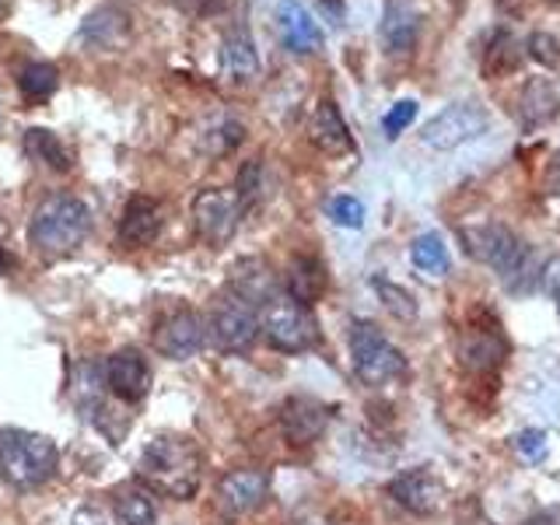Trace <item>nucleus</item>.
<instances>
[{"mask_svg": "<svg viewBox=\"0 0 560 525\" xmlns=\"http://www.w3.org/2000/svg\"><path fill=\"white\" fill-rule=\"evenodd\" d=\"M487 130V113L477 102H455L445 113H438L424 130H420V140L434 151H452L466 144V140L480 137Z\"/></svg>", "mask_w": 560, "mask_h": 525, "instance_id": "obj_10", "label": "nucleus"}, {"mask_svg": "<svg viewBox=\"0 0 560 525\" xmlns=\"http://www.w3.org/2000/svg\"><path fill=\"white\" fill-rule=\"evenodd\" d=\"M60 88V74H57V67L52 63H25L22 67V74H18V92H22L25 102L32 105H39L46 98H52V92Z\"/></svg>", "mask_w": 560, "mask_h": 525, "instance_id": "obj_28", "label": "nucleus"}, {"mask_svg": "<svg viewBox=\"0 0 560 525\" xmlns=\"http://www.w3.org/2000/svg\"><path fill=\"white\" fill-rule=\"evenodd\" d=\"M522 63V49L508 32H498L494 39L487 46V57H483V74L487 78H501V74H512V70Z\"/></svg>", "mask_w": 560, "mask_h": 525, "instance_id": "obj_29", "label": "nucleus"}, {"mask_svg": "<svg viewBox=\"0 0 560 525\" xmlns=\"http://www.w3.org/2000/svg\"><path fill=\"white\" fill-rule=\"evenodd\" d=\"M113 518L116 525H154L158 508L144 483H127L113 494Z\"/></svg>", "mask_w": 560, "mask_h": 525, "instance_id": "obj_25", "label": "nucleus"}, {"mask_svg": "<svg viewBox=\"0 0 560 525\" xmlns=\"http://www.w3.org/2000/svg\"><path fill=\"white\" fill-rule=\"evenodd\" d=\"M372 284H375V291L382 298V305L389 308L399 323H413L417 319V298L407 288H399V284H393V280H385V277H375Z\"/></svg>", "mask_w": 560, "mask_h": 525, "instance_id": "obj_30", "label": "nucleus"}, {"mask_svg": "<svg viewBox=\"0 0 560 525\" xmlns=\"http://www.w3.org/2000/svg\"><path fill=\"white\" fill-rule=\"evenodd\" d=\"M210 337H214V343L224 350V354H245L259 337V312L249 302H242V298L228 294L214 308Z\"/></svg>", "mask_w": 560, "mask_h": 525, "instance_id": "obj_11", "label": "nucleus"}, {"mask_svg": "<svg viewBox=\"0 0 560 525\" xmlns=\"http://www.w3.org/2000/svg\"><path fill=\"white\" fill-rule=\"evenodd\" d=\"M242 137H245L242 122H235V119H221L218 127L210 130L203 140H207V151H210V154H228V151H235V148L242 144Z\"/></svg>", "mask_w": 560, "mask_h": 525, "instance_id": "obj_32", "label": "nucleus"}, {"mask_svg": "<svg viewBox=\"0 0 560 525\" xmlns=\"http://www.w3.org/2000/svg\"><path fill=\"white\" fill-rule=\"evenodd\" d=\"M326 424H329V413L323 402L312 396H291L284 407H280V434H284L288 445L294 448L319 442Z\"/></svg>", "mask_w": 560, "mask_h": 525, "instance_id": "obj_14", "label": "nucleus"}, {"mask_svg": "<svg viewBox=\"0 0 560 525\" xmlns=\"http://www.w3.org/2000/svg\"><path fill=\"white\" fill-rule=\"evenodd\" d=\"M308 140L329 158H340V154L354 151V137H350L347 122H343V116L337 109V102L323 98L319 105H315V113L308 119Z\"/></svg>", "mask_w": 560, "mask_h": 525, "instance_id": "obj_19", "label": "nucleus"}, {"mask_svg": "<svg viewBox=\"0 0 560 525\" xmlns=\"http://www.w3.org/2000/svg\"><path fill=\"white\" fill-rule=\"evenodd\" d=\"M207 332H210V326L203 323L200 312L175 308L165 315V319H158L151 343H154L158 354H165L172 361H186V358H197L203 350Z\"/></svg>", "mask_w": 560, "mask_h": 525, "instance_id": "obj_8", "label": "nucleus"}, {"mask_svg": "<svg viewBox=\"0 0 560 525\" xmlns=\"http://www.w3.org/2000/svg\"><path fill=\"white\" fill-rule=\"evenodd\" d=\"M224 8V0H197V11L210 14V11H221Z\"/></svg>", "mask_w": 560, "mask_h": 525, "instance_id": "obj_39", "label": "nucleus"}, {"mask_svg": "<svg viewBox=\"0 0 560 525\" xmlns=\"http://www.w3.org/2000/svg\"><path fill=\"white\" fill-rule=\"evenodd\" d=\"M529 49H533V57L539 63H550V67L560 63V43L553 39V35H547V32H536L533 39H529Z\"/></svg>", "mask_w": 560, "mask_h": 525, "instance_id": "obj_36", "label": "nucleus"}, {"mask_svg": "<svg viewBox=\"0 0 560 525\" xmlns=\"http://www.w3.org/2000/svg\"><path fill=\"white\" fill-rule=\"evenodd\" d=\"M242 214H245V207L238 200V192L224 186L200 189L197 200H192V228H197V235L210 249H221V245L235 238Z\"/></svg>", "mask_w": 560, "mask_h": 525, "instance_id": "obj_6", "label": "nucleus"}, {"mask_svg": "<svg viewBox=\"0 0 560 525\" xmlns=\"http://www.w3.org/2000/svg\"><path fill=\"white\" fill-rule=\"evenodd\" d=\"M81 39H88L92 46L98 49H116L130 39V14L116 8V4H105L98 8L95 14H88L84 18V25H81Z\"/></svg>", "mask_w": 560, "mask_h": 525, "instance_id": "obj_21", "label": "nucleus"}, {"mask_svg": "<svg viewBox=\"0 0 560 525\" xmlns=\"http://www.w3.org/2000/svg\"><path fill=\"white\" fill-rule=\"evenodd\" d=\"M235 192H238V200H242L245 210L259 203V192H262V162H259V158H253V162L242 165Z\"/></svg>", "mask_w": 560, "mask_h": 525, "instance_id": "obj_31", "label": "nucleus"}, {"mask_svg": "<svg viewBox=\"0 0 560 525\" xmlns=\"http://www.w3.org/2000/svg\"><path fill=\"white\" fill-rule=\"evenodd\" d=\"M413 119H417V102L413 98H399L393 109L382 116V130H385V137H389V140H396Z\"/></svg>", "mask_w": 560, "mask_h": 525, "instance_id": "obj_33", "label": "nucleus"}, {"mask_svg": "<svg viewBox=\"0 0 560 525\" xmlns=\"http://www.w3.org/2000/svg\"><path fill=\"white\" fill-rule=\"evenodd\" d=\"M515 452L522 455L525 463H539L542 455H547V434L539 428H525L515 434Z\"/></svg>", "mask_w": 560, "mask_h": 525, "instance_id": "obj_35", "label": "nucleus"}, {"mask_svg": "<svg viewBox=\"0 0 560 525\" xmlns=\"http://www.w3.org/2000/svg\"><path fill=\"white\" fill-rule=\"evenodd\" d=\"M542 288H547L550 302H553V308L560 315V256H553L547 267H542Z\"/></svg>", "mask_w": 560, "mask_h": 525, "instance_id": "obj_37", "label": "nucleus"}, {"mask_svg": "<svg viewBox=\"0 0 560 525\" xmlns=\"http://www.w3.org/2000/svg\"><path fill=\"white\" fill-rule=\"evenodd\" d=\"M350 364H354V375L364 385H372V389L389 385L396 378H407L410 372L402 350L393 347V340L368 319L350 323Z\"/></svg>", "mask_w": 560, "mask_h": 525, "instance_id": "obj_4", "label": "nucleus"}, {"mask_svg": "<svg viewBox=\"0 0 560 525\" xmlns=\"http://www.w3.org/2000/svg\"><path fill=\"white\" fill-rule=\"evenodd\" d=\"M11 262H14V259H11L8 253H0V273H4V270L11 267Z\"/></svg>", "mask_w": 560, "mask_h": 525, "instance_id": "obj_40", "label": "nucleus"}, {"mask_svg": "<svg viewBox=\"0 0 560 525\" xmlns=\"http://www.w3.org/2000/svg\"><path fill=\"white\" fill-rule=\"evenodd\" d=\"M329 218L340 228H361L364 224V203L358 197H332L329 200Z\"/></svg>", "mask_w": 560, "mask_h": 525, "instance_id": "obj_34", "label": "nucleus"}, {"mask_svg": "<svg viewBox=\"0 0 560 525\" xmlns=\"http://www.w3.org/2000/svg\"><path fill=\"white\" fill-rule=\"evenodd\" d=\"M0 122H4V105H0Z\"/></svg>", "mask_w": 560, "mask_h": 525, "instance_id": "obj_41", "label": "nucleus"}, {"mask_svg": "<svg viewBox=\"0 0 560 525\" xmlns=\"http://www.w3.org/2000/svg\"><path fill=\"white\" fill-rule=\"evenodd\" d=\"M389 498L410 515H434L445 504V487L428 466H417L389 480Z\"/></svg>", "mask_w": 560, "mask_h": 525, "instance_id": "obj_12", "label": "nucleus"}, {"mask_svg": "<svg viewBox=\"0 0 560 525\" xmlns=\"http://www.w3.org/2000/svg\"><path fill=\"white\" fill-rule=\"evenodd\" d=\"M267 498H270V472L253 469V466L224 472L214 487V508L224 518L253 515Z\"/></svg>", "mask_w": 560, "mask_h": 525, "instance_id": "obj_9", "label": "nucleus"}, {"mask_svg": "<svg viewBox=\"0 0 560 525\" xmlns=\"http://www.w3.org/2000/svg\"><path fill=\"white\" fill-rule=\"evenodd\" d=\"M410 259L420 273L428 277H445L452 270V256H448V245L438 232H424L420 238H413L410 245Z\"/></svg>", "mask_w": 560, "mask_h": 525, "instance_id": "obj_27", "label": "nucleus"}, {"mask_svg": "<svg viewBox=\"0 0 560 525\" xmlns=\"http://www.w3.org/2000/svg\"><path fill=\"white\" fill-rule=\"evenodd\" d=\"M232 294L242 298V302H249L256 312L270 302V298L280 294V284H277V273L270 270V262L267 259H259V256H249V259H238L235 267H232Z\"/></svg>", "mask_w": 560, "mask_h": 525, "instance_id": "obj_18", "label": "nucleus"}, {"mask_svg": "<svg viewBox=\"0 0 560 525\" xmlns=\"http://www.w3.org/2000/svg\"><path fill=\"white\" fill-rule=\"evenodd\" d=\"M525 525H557V515L553 512H539V515H533Z\"/></svg>", "mask_w": 560, "mask_h": 525, "instance_id": "obj_38", "label": "nucleus"}, {"mask_svg": "<svg viewBox=\"0 0 560 525\" xmlns=\"http://www.w3.org/2000/svg\"><path fill=\"white\" fill-rule=\"evenodd\" d=\"M259 332L280 354H302L319 343V326H315L312 308L298 305L288 291H280L259 308Z\"/></svg>", "mask_w": 560, "mask_h": 525, "instance_id": "obj_5", "label": "nucleus"}, {"mask_svg": "<svg viewBox=\"0 0 560 525\" xmlns=\"http://www.w3.org/2000/svg\"><path fill=\"white\" fill-rule=\"evenodd\" d=\"M92 232V210L84 200L70 197V192H52L39 207H35L28 238L46 259L70 256Z\"/></svg>", "mask_w": 560, "mask_h": 525, "instance_id": "obj_2", "label": "nucleus"}, {"mask_svg": "<svg viewBox=\"0 0 560 525\" xmlns=\"http://www.w3.org/2000/svg\"><path fill=\"white\" fill-rule=\"evenodd\" d=\"M463 242L472 259H480L483 267L498 270L504 280H512V273H518V267L525 262V245L518 242L512 228L501 221L463 228Z\"/></svg>", "mask_w": 560, "mask_h": 525, "instance_id": "obj_7", "label": "nucleus"}, {"mask_svg": "<svg viewBox=\"0 0 560 525\" xmlns=\"http://www.w3.org/2000/svg\"><path fill=\"white\" fill-rule=\"evenodd\" d=\"M203 477V452L186 434H158L154 442L140 455L137 480L151 494H162L172 501L197 498Z\"/></svg>", "mask_w": 560, "mask_h": 525, "instance_id": "obj_1", "label": "nucleus"}, {"mask_svg": "<svg viewBox=\"0 0 560 525\" xmlns=\"http://www.w3.org/2000/svg\"><path fill=\"white\" fill-rule=\"evenodd\" d=\"M221 67L232 81H253L259 74V52L245 25H235L221 43Z\"/></svg>", "mask_w": 560, "mask_h": 525, "instance_id": "obj_22", "label": "nucleus"}, {"mask_svg": "<svg viewBox=\"0 0 560 525\" xmlns=\"http://www.w3.org/2000/svg\"><path fill=\"white\" fill-rule=\"evenodd\" d=\"M308 525H326V522H308Z\"/></svg>", "mask_w": 560, "mask_h": 525, "instance_id": "obj_42", "label": "nucleus"}, {"mask_svg": "<svg viewBox=\"0 0 560 525\" xmlns=\"http://www.w3.org/2000/svg\"><path fill=\"white\" fill-rule=\"evenodd\" d=\"M560 113V95L550 78H533L522 88L518 98V122L525 130H536L542 122H550Z\"/></svg>", "mask_w": 560, "mask_h": 525, "instance_id": "obj_23", "label": "nucleus"}, {"mask_svg": "<svg viewBox=\"0 0 560 525\" xmlns=\"http://www.w3.org/2000/svg\"><path fill=\"white\" fill-rule=\"evenodd\" d=\"M162 203L154 197H144V192H137V197L127 200V210H122L119 218V228H116V242L127 245V249H144L151 245L158 235H162Z\"/></svg>", "mask_w": 560, "mask_h": 525, "instance_id": "obj_15", "label": "nucleus"}, {"mask_svg": "<svg viewBox=\"0 0 560 525\" xmlns=\"http://www.w3.org/2000/svg\"><path fill=\"white\" fill-rule=\"evenodd\" d=\"M284 291L294 298L298 305L312 308L326 294V267L315 256H298L291 262V270H288Z\"/></svg>", "mask_w": 560, "mask_h": 525, "instance_id": "obj_24", "label": "nucleus"}, {"mask_svg": "<svg viewBox=\"0 0 560 525\" xmlns=\"http://www.w3.org/2000/svg\"><path fill=\"white\" fill-rule=\"evenodd\" d=\"M25 151L35 158V162H43L52 172H70V168H74V151H70L63 140L52 130H46V127L25 130Z\"/></svg>", "mask_w": 560, "mask_h": 525, "instance_id": "obj_26", "label": "nucleus"}, {"mask_svg": "<svg viewBox=\"0 0 560 525\" xmlns=\"http://www.w3.org/2000/svg\"><path fill=\"white\" fill-rule=\"evenodd\" d=\"M105 385L122 402H140L151 389V368L148 358L137 347H122L105 361Z\"/></svg>", "mask_w": 560, "mask_h": 525, "instance_id": "obj_13", "label": "nucleus"}, {"mask_svg": "<svg viewBox=\"0 0 560 525\" xmlns=\"http://www.w3.org/2000/svg\"><path fill=\"white\" fill-rule=\"evenodd\" d=\"M277 32L291 52H315L323 46V28L302 0H280L277 4Z\"/></svg>", "mask_w": 560, "mask_h": 525, "instance_id": "obj_17", "label": "nucleus"}, {"mask_svg": "<svg viewBox=\"0 0 560 525\" xmlns=\"http://www.w3.org/2000/svg\"><path fill=\"white\" fill-rule=\"evenodd\" d=\"M508 354V343L501 337L498 323H487V326H466L459 332V361L469 372H490L498 368Z\"/></svg>", "mask_w": 560, "mask_h": 525, "instance_id": "obj_16", "label": "nucleus"}, {"mask_svg": "<svg viewBox=\"0 0 560 525\" xmlns=\"http://www.w3.org/2000/svg\"><path fill=\"white\" fill-rule=\"evenodd\" d=\"M420 35V11L410 0H389L382 14V46L389 52H410Z\"/></svg>", "mask_w": 560, "mask_h": 525, "instance_id": "obj_20", "label": "nucleus"}, {"mask_svg": "<svg viewBox=\"0 0 560 525\" xmlns=\"http://www.w3.org/2000/svg\"><path fill=\"white\" fill-rule=\"evenodd\" d=\"M60 466V448L52 438L25 428L0 431V477L18 490H35Z\"/></svg>", "mask_w": 560, "mask_h": 525, "instance_id": "obj_3", "label": "nucleus"}]
</instances>
